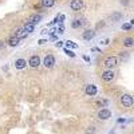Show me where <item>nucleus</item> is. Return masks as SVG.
<instances>
[{
    "instance_id": "f257e3e1",
    "label": "nucleus",
    "mask_w": 134,
    "mask_h": 134,
    "mask_svg": "<svg viewBox=\"0 0 134 134\" xmlns=\"http://www.w3.org/2000/svg\"><path fill=\"white\" fill-rule=\"evenodd\" d=\"M117 64H118V59H117V57H113V55H111V57H107L103 62V66L107 70H113Z\"/></svg>"
},
{
    "instance_id": "f03ea898",
    "label": "nucleus",
    "mask_w": 134,
    "mask_h": 134,
    "mask_svg": "<svg viewBox=\"0 0 134 134\" xmlns=\"http://www.w3.org/2000/svg\"><path fill=\"white\" fill-rule=\"evenodd\" d=\"M121 103H122V106H124V107L130 109V107L133 106V103H134L133 97H131L130 94H124V95L121 97Z\"/></svg>"
},
{
    "instance_id": "7ed1b4c3",
    "label": "nucleus",
    "mask_w": 134,
    "mask_h": 134,
    "mask_svg": "<svg viewBox=\"0 0 134 134\" xmlns=\"http://www.w3.org/2000/svg\"><path fill=\"white\" fill-rule=\"evenodd\" d=\"M114 76H115V74H114L113 70H105V71L102 72V81H105V82H111V81L114 79Z\"/></svg>"
},
{
    "instance_id": "20e7f679",
    "label": "nucleus",
    "mask_w": 134,
    "mask_h": 134,
    "mask_svg": "<svg viewBox=\"0 0 134 134\" xmlns=\"http://www.w3.org/2000/svg\"><path fill=\"white\" fill-rule=\"evenodd\" d=\"M85 93H86V95H88V97H94V95H97V93H98V88H97L95 85H87L86 88H85Z\"/></svg>"
},
{
    "instance_id": "39448f33",
    "label": "nucleus",
    "mask_w": 134,
    "mask_h": 134,
    "mask_svg": "<svg viewBox=\"0 0 134 134\" xmlns=\"http://www.w3.org/2000/svg\"><path fill=\"white\" fill-rule=\"evenodd\" d=\"M110 117H111V111H110L109 109H102V110L98 111V118H99V119L106 121V119H109Z\"/></svg>"
},
{
    "instance_id": "423d86ee",
    "label": "nucleus",
    "mask_w": 134,
    "mask_h": 134,
    "mask_svg": "<svg viewBox=\"0 0 134 134\" xmlns=\"http://www.w3.org/2000/svg\"><path fill=\"white\" fill-rule=\"evenodd\" d=\"M70 8L72 11H81L83 8V0H72L70 3Z\"/></svg>"
},
{
    "instance_id": "0eeeda50",
    "label": "nucleus",
    "mask_w": 134,
    "mask_h": 134,
    "mask_svg": "<svg viewBox=\"0 0 134 134\" xmlns=\"http://www.w3.org/2000/svg\"><path fill=\"white\" fill-rule=\"evenodd\" d=\"M43 64H44V67H47V69H51V67H54V64H55V58L52 57V55H47L43 60Z\"/></svg>"
},
{
    "instance_id": "6e6552de",
    "label": "nucleus",
    "mask_w": 134,
    "mask_h": 134,
    "mask_svg": "<svg viewBox=\"0 0 134 134\" xmlns=\"http://www.w3.org/2000/svg\"><path fill=\"white\" fill-rule=\"evenodd\" d=\"M28 64L31 67H34V69H36V67L40 64V58H39V55H32V57L30 58L28 60Z\"/></svg>"
},
{
    "instance_id": "1a4fd4ad",
    "label": "nucleus",
    "mask_w": 134,
    "mask_h": 134,
    "mask_svg": "<svg viewBox=\"0 0 134 134\" xmlns=\"http://www.w3.org/2000/svg\"><path fill=\"white\" fill-rule=\"evenodd\" d=\"M40 20H42V15L35 14V15H31V16H28V19H27L26 23H32V24H36V23H39Z\"/></svg>"
},
{
    "instance_id": "9d476101",
    "label": "nucleus",
    "mask_w": 134,
    "mask_h": 134,
    "mask_svg": "<svg viewBox=\"0 0 134 134\" xmlns=\"http://www.w3.org/2000/svg\"><path fill=\"white\" fill-rule=\"evenodd\" d=\"M14 36H16V38H19V39H23V38H26V36H27V32L24 31V28H23V27H20V28H18V30L15 31Z\"/></svg>"
},
{
    "instance_id": "9b49d317",
    "label": "nucleus",
    "mask_w": 134,
    "mask_h": 134,
    "mask_svg": "<svg viewBox=\"0 0 134 134\" xmlns=\"http://www.w3.org/2000/svg\"><path fill=\"white\" fill-rule=\"evenodd\" d=\"M26 66H27V62L24 59H16L15 60V67H16L18 70H23Z\"/></svg>"
},
{
    "instance_id": "f8f14e48",
    "label": "nucleus",
    "mask_w": 134,
    "mask_h": 134,
    "mask_svg": "<svg viewBox=\"0 0 134 134\" xmlns=\"http://www.w3.org/2000/svg\"><path fill=\"white\" fill-rule=\"evenodd\" d=\"M94 35H95V32H94V31L87 30V31L83 32V39H85V40H91V39L94 38Z\"/></svg>"
},
{
    "instance_id": "ddd939ff",
    "label": "nucleus",
    "mask_w": 134,
    "mask_h": 134,
    "mask_svg": "<svg viewBox=\"0 0 134 134\" xmlns=\"http://www.w3.org/2000/svg\"><path fill=\"white\" fill-rule=\"evenodd\" d=\"M19 42H20V39L12 35V36H11V38H9V40H8V44H9V46H11V47H16V46H18V44H19Z\"/></svg>"
},
{
    "instance_id": "4468645a",
    "label": "nucleus",
    "mask_w": 134,
    "mask_h": 134,
    "mask_svg": "<svg viewBox=\"0 0 134 134\" xmlns=\"http://www.w3.org/2000/svg\"><path fill=\"white\" fill-rule=\"evenodd\" d=\"M85 24V20H81V19H75L72 23H71V27L72 28H79Z\"/></svg>"
},
{
    "instance_id": "2eb2a0df",
    "label": "nucleus",
    "mask_w": 134,
    "mask_h": 134,
    "mask_svg": "<svg viewBox=\"0 0 134 134\" xmlns=\"http://www.w3.org/2000/svg\"><path fill=\"white\" fill-rule=\"evenodd\" d=\"M23 28H24V31H26L27 34H31V32H34V30H35V24H32V23H26Z\"/></svg>"
},
{
    "instance_id": "dca6fc26",
    "label": "nucleus",
    "mask_w": 134,
    "mask_h": 134,
    "mask_svg": "<svg viewBox=\"0 0 134 134\" xmlns=\"http://www.w3.org/2000/svg\"><path fill=\"white\" fill-rule=\"evenodd\" d=\"M55 4V0H42V5L46 8H51Z\"/></svg>"
},
{
    "instance_id": "f3484780",
    "label": "nucleus",
    "mask_w": 134,
    "mask_h": 134,
    "mask_svg": "<svg viewBox=\"0 0 134 134\" xmlns=\"http://www.w3.org/2000/svg\"><path fill=\"white\" fill-rule=\"evenodd\" d=\"M134 44V39L133 38H125L124 39V46L125 47H133Z\"/></svg>"
},
{
    "instance_id": "a211bd4d",
    "label": "nucleus",
    "mask_w": 134,
    "mask_h": 134,
    "mask_svg": "<svg viewBox=\"0 0 134 134\" xmlns=\"http://www.w3.org/2000/svg\"><path fill=\"white\" fill-rule=\"evenodd\" d=\"M64 43H66V46H67V47L78 48V44H76V43H74V42H71V40H67V42H64Z\"/></svg>"
},
{
    "instance_id": "6ab92c4d",
    "label": "nucleus",
    "mask_w": 134,
    "mask_h": 134,
    "mask_svg": "<svg viewBox=\"0 0 134 134\" xmlns=\"http://www.w3.org/2000/svg\"><path fill=\"white\" fill-rule=\"evenodd\" d=\"M131 24L130 23H124V24H122V30H125V31H129V30H131Z\"/></svg>"
},
{
    "instance_id": "aec40b11",
    "label": "nucleus",
    "mask_w": 134,
    "mask_h": 134,
    "mask_svg": "<svg viewBox=\"0 0 134 134\" xmlns=\"http://www.w3.org/2000/svg\"><path fill=\"white\" fill-rule=\"evenodd\" d=\"M63 51H64V52H66L67 55H69V57H71V58H75V54H74V52H72L71 50H69V48H64Z\"/></svg>"
},
{
    "instance_id": "412c9836",
    "label": "nucleus",
    "mask_w": 134,
    "mask_h": 134,
    "mask_svg": "<svg viewBox=\"0 0 134 134\" xmlns=\"http://www.w3.org/2000/svg\"><path fill=\"white\" fill-rule=\"evenodd\" d=\"M121 18H122L121 14H114V15H111V19H113V20H119Z\"/></svg>"
},
{
    "instance_id": "4be33fe9",
    "label": "nucleus",
    "mask_w": 134,
    "mask_h": 134,
    "mask_svg": "<svg viewBox=\"0 0 134 134\" xmlns=\"http://www.w3.org/2000/svg\"><path fill=\"white\" fill-rule=\"evenodd\" d=\"M55 46H57L58 48H59V47H62V46H63V42H62V40H58L57 43H55Z\"/></svg>"
},
{
    "instance_id": "5701e85b",
    "label": "nucleus",
    "mask_w": 134,
    "mask_h": 134,
    "mask_svg": "<svg viewBox=\"0 0 134 134\" xmlns=\"http://www.w3.org/2000/svg\"><path fill=\"white\" fill-rule=\"evenodd\" d=\"M66 19V16L64 15H60V16H58V21H60V23H63V20Z\"/></svg>"
},
{
    "instance_id": "b1692460",
    "label": "nucleus",
    "mask_w": 134,
    "mask_h": 134,
    "mask_svg": "<svg viewBox=\"0 0 134 134\" xmlns=\"http://www.w3.org/2000/svg\"><path fill=\"white\" fill-rule=\"evenodd\" d=\"M47 42H48L47 39H40V40H39L38 43H39V44H44V43H47Z\"/></svg>"
},
{
    "instance_id": "393cba45",
    "label": "nucleus",
    "mask_w": 134,
    "mask_h": 134,
    "mask_svg": "<svg viewBox=\"0 0 134 134\" xmlns=\"http://www.w3.org/2000/svg\"><path fill=\"white\" fill-rule=\"evenodd\" d=\"M3 48H4V42L0 40V50H3Z\"/></svg>"
},
{
    "instance_id": "a878e982",
    "label": "nucleus",
    "mask_w": 134,
    "mask_h": 134,
    "mask_svg": "<svg viewBox=\"0 0 134 134\" xmlns=\"http://www.w3.org/2000/svg\"><path fill=\"white\" fill-rule=\"evenodd\" d=\"M83 59H85L86 62H90V58H88V57H87V55H85V57H83Z\"/></svg>"
},
{
    "instance_id": "bb28decb",
    "label": "nucleus",
    "mask_w": 134,
    "mask_h": 134,
    "mask_svg": "<svg viewBox=\"0 0 134 134\" xmlns=\"http://www.w3.org/2000/svg\"><path fill=\"white\" fill-rule=\"evenodd\" d=\"M109 42H110V40H109V39H105V40H103V42H102V44H109Z\"/></svg>"
}]
</instances>
